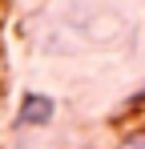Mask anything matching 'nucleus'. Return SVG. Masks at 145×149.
<instances>
[{
	"instance_id": "1",
	"label": "nucleus",
	"mask_w": 145,
	"mask_h": 149,
	"mask_svg": "<svg viewBox=\"0 0 145 149\" xmlns=\"http://www.w3.org/2000/svg\"><path fill=\"white\" fill-rule=\"evenodd\" d=\"M56 113V101L45 97V93H24L20 97V113H16V125H48Z\"/></svg>"
},
{
	"instance_id": "2",
	"label": "nucleus",
	"mask_w": 145,
	"mask_h": 149,
	"mask_svg": "<svg viewBox=\"0 0 145 149\" xmlns=\"http://www.w3.org/2000/svg\"><path fill=\"white\" fill-rule=\"evenodd\" d=\"M117 149H145V129H137V133H129L125 141H121Z\"/></svg>"
}]
</instances>
